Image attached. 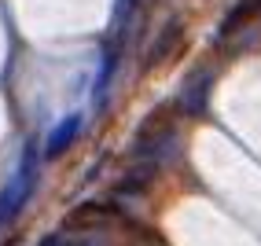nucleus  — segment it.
<instances>
[{"instance_id":"f257e3e1","label":"nucleus","mask_w":261,"mask_h":246,"mask_svg":"<svg viewBox=\"0 0 261 246\" xmlns=\"http://www.w3.org/2000/svg\"><path fill=\"white\" fill-rule=\"evenodd\" d=\"M257 15H261V0H239V8L228 15V22H224V33L239 30L247 19H257Z\"/></svg>"}]
</instances>
